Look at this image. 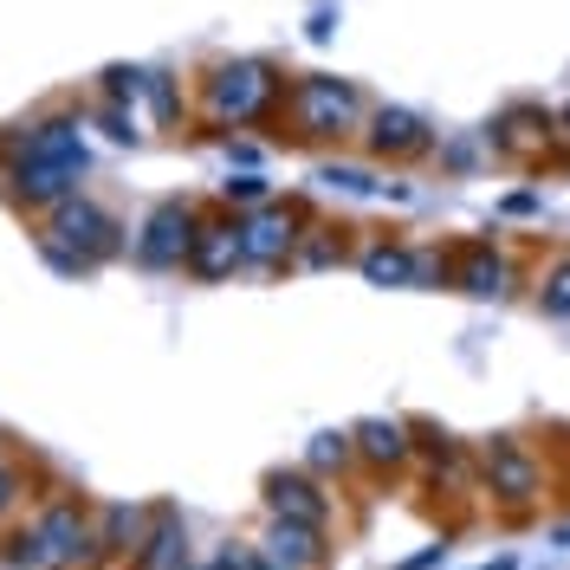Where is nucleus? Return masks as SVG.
<instances>
[{
    "instance_id": "nucleus-1",
    "label": "nucleus",
    "mask_w": 570,
    "mask_h": 570,
    "mask_svg": "<svg viewBox=\"0 0 570 570\" xmlns=\"http://www.w3.org/2000/svg\"><path fill=\"white\" fill-rule=\"evenodd\" d=\"M279 124H292L298 142H344L363 124V98H356L351 78H331V71H305L285 85Z\"/></svg>"
},
{
    "instance_id": "nucleus-2",
    "label": "nucleus",
    "mask_w": 570,
    "mask_h": 570,
    "mask_svg": "<svg viewBox=\"0 0 570 570\" xmlns=\"http://www.w3.org/2000/svg\"><path fill=\"white\" fill-rule=\"evenodd\" d=\"M39 247H46V259L59 273H98L110 253H117V220L91 195H66L59 208H46Z\"/></svg>"
},
{
    "instance_id": "nucleus-3",
    "label": "nucleus",
    "mask_w": 570,
    "mask_h": 570,
    "mask_svg": "<svg viewBox=\"0 0 570 570\" xmlns=\"http://www.w3.org/2000/svg\"><path fill=\"white\" fill-rule=\"evenodd\" d=\"M0 169H71V176H91V149H85V124L71 110L33 117L27 130L0 137Z\"/></svg>"
},
{
    "instance_id": "nucleus-4",
    "label": "nucleus",
    "mask_w": 570,
    "mask_h": 570,
    "mask_svg": "<svg viewBox=\"0 0 570 570\" xmlns=\"http://www.w3.org/2000/svg\"><path fill=\"white\" fill-rule=\"evenodd\" d=\"M285 105V78L266 59H227L208 78V110L220 124H266Z\"/></svg>"
},
{
    "instance_id": "nucleus-5",
    "label": "nucleus",
    "mask_w": 570,
    "mask_h": 570,
    "mask_svg": "<svg viewBox=\"0 0 570 570\" xmlns=\"http://www.w3.org/2000/svg\"><path fill=\"white\" fill-rule=\"evenodd\" d=\"M46 570H91L105 564V544H98V519L85 512V499H46L33 519Z\"/></svg>"
},
{
    "instance_id": "nucleus-6",
    "label": "nucleus",
    "mask_w": 570,
    "mask_h": 570,
    "mask_svg": "<svg viewBox=\"0 0 570 570\" xmlns=\"http://www.w3.org/2000/svg\"><path fill=\"white\" fill-rule=\"evenodd\" d=\"M480 473H487V493H493L505 512H525V505H538V493H544L538 461L525 454V441H512V434H493V441H487Z\"/></svg>"
},
{
    "instance_id": "nucleus-7",
    "label": "nucleus",
    "mask_w": 570,
    "mask_h": 570,
    "mask_svg": "<svg viewBox=\"0 0 570 570\" xmlns=\"http://www.w3.org/2000/svg\"><path fill=\"white\" fill-rule=\"evenodd\" d=\"M195 227H202V214L188 208V202H156L149 220H142V234H137V259L149 266V273H176V266H188Z\"/></svg>"
},
{
    "instance_id": "nucleus-8",
    "label": "nucleus",
    "mask_w": 570,
    "mask_h": 570,
    "mask_svg": "<svg viewBox=\"0 0 570 570\" xmlns=\"http://www.w3.org/2000/svg\"><path fill=\"white\" fill-rule=\"evenodd\" d=\"M298 220H305V214L285 208V202H259V208L240 220L247 266H259V273H279V266H292V253H298Z\"/></svg>"
},
{
    "instance_id": "nucleus-9",
    "label": "nucleus",
    "mask_w": 570,
    "mask_h": 570,
    "mask_svg": "<svg viewBox=\"0 0 570 570\" xmlns=\"http://www.w3.org/2000/svg\"><path fill=\"white\" fill-rule=\"evenodd\" d=\"M363 137H370V156H376V163H415V156L434 149V130L402 105L370 110V130H363Z\"/></svg>"
},
{
    "instance_id": "nucleus-10",
    "label": "nucleus",
    "mask_w": 570,
    "mask_h": 570,
    "mask_svg": "<svg viewBox=\"0 0 570 570\" xmlns=\"http://www.w3.org/2000/svg\"><path fill=\"white\" fill-rule=\"evenodd\" d=\"M259 558H266V570H324L331 564V544H324V525L273 519L266 538H259Z\"/></svg>"
},
{
    "instance_id": "nucleus-11",
    "label": "nucleus",
    "mask_w": 570,
    "mask_h": 570,
    "mask_svg": "<svg viewBox=\"0 0 570 570\" xmlns=\"http://www.w3.org/2000/svg\"><path fill=\"white\" fill-rule=\"evenodd\" d=\"M493 149L505 156V163H538L544 156V142H551V110L544 105H512L493 117Z\"/></svg>"
},
{
    "instance_id": "nucleus-12",
    "label": "nucleus",
    "mask_w": 570,
    "mask_h": 570,
    "mask_svg": "<svg viewBox=\"0 0 570 570\" xmlns=\"http://www.w3.org/2000/svg\"><path fill=\"white\" fill-rule=\"evenodd\" d=\"M259 493H266V512L273 519H298V525H331V499L312 473H266L259 480Z\"/></svg>"
},
{
    "instance_id": "nucleus-13",
    "label": "nucleus",
    "mask_w": 570,
    "mask_h": 570,
    "mask_svg": "<svg viewBox=\"0 0 570 570\" xmlns=\"http://www.w3.org/2000/svg\"><path fill=\"white\" fill-rule=\"evenodd\" d=\"M247 266V247H240V220H202L195 227V253H188V273L195 279H234Z\"/></svg>"
},
{
    "instance_id": "nucleus-14",
    "label": "nucleus",
    "mask_w": 570,
    "mask_h": 570,
    "mask_svg": "<svg viewBox=\"0 0 570 570\" xmlns=\"http://www.w3.org/2000/svg\"><path fill=\"white\" fill-rule=\"evenodd\" d=\"M188 564V532H181V512L176 505H156L149 512V532L130 551V570H176Z\"/></svg>"
},
{
    "instance_id": "nucleus-15",
    "label": "nucleus",
    "mask_w": 570,
    "mask_h": 570,
    "mask_svg": "<svg viewBox=\"0 0 570 570\" xmlns=\"http://www.w3.org/2000/svg\"><path fill=\"white\" fill-rule=\"evenodd\" d=\"M351 434H356V461L376 466V473H402L409 454H415V441H409L415 428H409V422H383V415H376V422L351 428Z\"/></svg>"
},
{
    "instance_id": "nucleus-16",
    "label": "nucleus",
    "mask_w": 570,
    "mask_h": 570,
    "mask_svg": "<svg viewBox=\"0 0 570 570\" xmlns=\"http://www.w3.org/2000/svg\"><path fill=\"white\" fill-rule=\"evenodd\" d=\"M0 181H7V202H20V208H59L66 195H78V181L71 169H0Z\"/></svg>"
},
{
    "instance_id": "nucleus-17",
    "label": "nucleus",
    "mask_w": 570,
    "mask_h": 570,
    "mask_svg": "<svg viewBox=\"0 0 570 570\" xmlns=\"http://www.w3.org/2000/svg\"><path fill=\"white\" fill-rule=\"evenodd\" d=\"M454 285H461L466 298H499V292H505V253H499L493 240L461 247V273H454Z\"/></svg>"
},
{
    "instance_id": "nucleus-18",
    "label": "nucleus",
    "mask_w": 570,
    "mask_h": 570,
    "mask_svg": "<svg viewBox=\"0 0 570 570\" xmlns=\"http://www.w3.org/2000/svg\"><path fill=\"white\" fill-rule=\"evenodd\" d=\"M149 532V512L142 505H105L98 512V544H105V558H130Z\"/></svg>"
},
{
    "instance_id": "nucleus-19",
    "label": "nucleus",
    "mask_w": 570,
    "mask_h": 570,
    "mask_svg": "<svg viewBox=\"0 0 570 570\" xmlns=\"http://www.w3.org/2000/svg\"><path fill=\"white\" fill-rule=\"evenodd\" d=\"M363 279L370 285H415V253L409 247H370L363 253Z\"/></svg>"
},
{
    "instance_id": "nucleus-20",
    "label": "nucleus",
    "mask_w": 570,
    "mask_h": 570,
    "mask_svg": "<svg viewBox=\"0 0 570 570\" xmlns=\"http://www.w3.org/2000/svg\"><path fill=\"white\" fill-rule=\"evenodd\" d=\"M351 461H356V434H337V428L312 434V448H305V466L312 473H344Z\"/></svg>"
},
{
    "instance_id": "nucleus-21",
    "label": "nucleus",
    "mask_w": 570,
    "mask_h": 570,
    "mask_svg": "<svg viewBox=\"0 0 570 570\" xmlns=\"http://www.w3.org/2000/svg\"><path fill=\"white\" fill-rule=\"evenodd\" d=\"M538 305H544L551 318H570V259L558 266V273H551V279H544V292H538Z\"/></svg>"
},
{
    "instance_id": "nucleus-22",
    "label": "nucleus",
    "mask_w": 570,
    "mask_h": 570,
    "mask_svg": "<svg viewBox=\"0 0 570 570\" xmlns=\"http://www.w3.org/2000/svg\"><path fill=\"white\" fill-rule=\"evenodd\" d=\"M208 570H266V558H259V544H220Z\"/></svg>"
},
{
    "instance_id": "nucleus-23",
    "label": "nucleus",
    "mask_w": 570,
    "mask_h": 570,
    "mask_svg": "<svg viewBox=\"0 0 570 570\" xmlns=\"http://www.w3.org/2000/svg\"><path fill=\"white\" fill-rule=\"evenodd\" d=\"M220 195H227V202H240V208H259V202H266V181H259V176H227V181H220Z\"/></svg>"
},
{
    "instance_id": "nucleus-24",
    "label": "nucleus",
    "mask_w": 570,
    "mask_h": 570,
    "mask_svg": "<svg viewBox=\"0 0 570 570\" xmlns=\"http://www.w3.org/2000/svg\"><path fill=\"white\" fill-rule=\"evenodd\" d=\"M318 181H331V188H351V195H376V181L363 176V169H337V163H331V169H318Z\"/></svg>"
},
{
    "instance_id": "nucleus-25",
    "label": "nucleus",
    "mask_w": 570,
    "mask_h": 570,
    "mask_svg": "<svg viewBox=\"0 0 570 570\" xmlns=\"http://www.w3.org/2000/svg\"><path fill=\"white\" fill-rule=\"evenodd\" d=\"M13 499H20V473H13V466L0 461V519L13 512Z\"/></svg>"
},
{
    "instance_id": "nucleus-26",
    "label": "nucleus",
    "mask_w": 570,
    "mask_h": 570,
    "mask_svg": "<svg viewBox=\"0 0 570 570\" xmlns=\"http://www.w3.org/2000/svg\"><path fill=\"white\" fill-rule=\"evenodd\" d=\"M105 130H110V137H117V142H137V124H130V117H124V110H117V105L105 110Z\"/></svg>"
},
{
    "instance_id": "nucleus-27",
    "label": "nucleus",
    "mask_w": 570,
    "mask_h": 570,
    "mask_svg": "<svg viewBox=\"0 0 570 570\" xmlns=\"http://www.w3.org/2000/svg\"><path fill=\"white\" fill-rule=\"evenodd\" d=\"M558 544H570V525H558Z\"/></svg>"
},
{
    "instance_id": "nucleus-28",
    "label": "nucleus",
    "mask_w": 570,
    "mask_h": 570,
    "mask_svg": "<svg viewBox=\"0 0 570 570\" xmlns=\"http://www.w3.org/2000/svg\"><path fill=\"white\" fill-rule=\"evenodd\" d=\"M564 124H570V110H564Z\"/></svg>"
},
{
    "instance_id": "nucleus-29",
    "label": "nucleus",
    "mask_w": 570,
    "mask_h": 570,
    "mask_svg": "<svg viewBox=\"0 0 570 570\" xmlns=\"http://www.w3.org/2000/svg\"><path fill=\"white\" fill-rule=\"evenodd\" d=\"M176 570H188V564H176Z\"/></svg>"
}]
</instances>
